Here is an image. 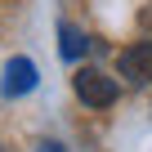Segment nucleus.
<instances>
[{
    "mask_svg": "<svg viewBox=\"0 0 152 152\" xmlns=\"http://www.w3.org/2000/svg\"><path fill=\"white\" fill-rule=\"evenodd\" d=\"M85 49H90V36H85L81 27H72V23H63V27H58V54H63L67 63L85 58Z\"/></svg>",
    "mask_w": 152,
    "mask_h": 152,
    "instance_id": "20e7f679",
    "label": "nucleus"
},
{
    "mask_svg": "<svg viewBox=\"0 0 152 152\" xmlns=\"http://www.w3.org/2000/svg\"><path fill=\"white\" fill-rule=\"evenodd\" d=\"M116 72L125 76L130 85H148L152 81V40H139V45L121 49L116 54Z\"/></svg>",
    "mask_w": 152,
    "mask_h": 152,
    "instance_id": "f03ea898",
    "label": "nucleus"
},
{
    "mask_svg": "<svg viewBox=\"0 0 152 152\" xmlns=\"http://www.w3.org/2000/svg\"><path fill=\"white\" fill-rule=\"evenodd\" d=\"M31 90H36V63L31 58H9L5 63V81H0V94L18 99V94H31Z\"/></svg>",
    "mask_w": 152,
    "mask_h": 152,
    "instance_id": "7ed1b4c3",
    "label": "nucleus"
},
{
    "mask_svg": "<svg viewBox=\"0 0 152 152\" xmlns=\"http://www.w3.org/2000/svg\"><path fill=\"white\" fill-rule=\"evenodd\" d=\"M36 152H63V148H58V143H40Z\"/></svg>",
    "mask_w": 152,
    "mask_h": 152,
    "instance_id": "39448f33",
    "label": "nucleus"
},
{
    "mask_svg": "<svg viewBox=\"0 0 152 152\" xmlns=\"http://www.w3.org/2000/svg\"><path fill=\"white\" fill-rule=\"evenodd\" d=\"M72 85H76V99H81L85 107H112L116 94H121L116 81H112L107 72H99V67H81V72L72 76Z\"/></svg>",
    "mask_w": 152,
    "mask_h": 152,
    "instance_id": "f257e3e1",
    "label": "nucleus"
}]
</instances>
